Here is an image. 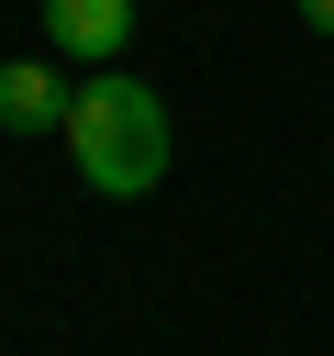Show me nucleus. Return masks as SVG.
<instances>
[{"label":"nucleus","mask_w":334,"mask_h":356,"mask_svg":"<svg viewBox=\"0 0 334 356\" xmlns=\"http://www.w3.org/2000/svg\"><path fill=\"white\" fill-rule=\"evenodd\" d=\"M67 156H78V178H89L100 200H145V189L167 178V156H178V122H167V100H156L145 78L89 67L78 100H67Z\"/></svg>","instance_id":"1"},{"label":"nucleus","mask_w":334,"mask_h":356,"mask_svg":"<svg viewBox=\"0 0 334 356\" xmlns=\"http://www.w3.org/2000/svg\"><path fill=\"white\" fill-rule=\"evenodd\" d=\"M45 44L56 67H111L134 44V0H45Z\"/></svg>","instance_id":"2"},{"label":"nucleus","mask_w":334,"mask_h":356,"mask_svg":"<svg viewBox=\"0 0 334 356\" xmlns=\"http://www.w3.org/2000/svg\"><path fill=\"white\" fill-rule=\"evenodd\" d=\"M78 78H56V56H11L0 67V134H67Z\"/></svg>","instance_id":"3"},{"label":"nucleus","mask_w":334,"mask_h":356,"mask_svg":"<svg viewBox=\"0 0 334 356\" xmlns=\"http://www.w3.org/2000/svg\"><path fill=\"white\" fill-rule=\"evenodd\" d=\"M301 22H312V33H334V0H301Z\"/></svg>","instance_id":"4"}]
</instances>
